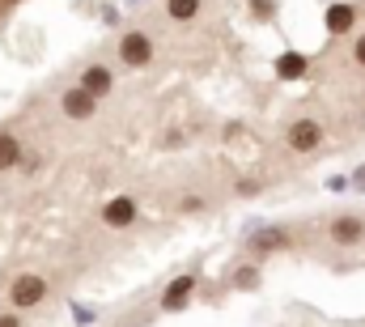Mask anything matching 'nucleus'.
<instances>
[{"mask_svg": "<svg viewBox=\"0 0 365 327\" xmlns=\"http://www.w3.org/2000/svg\"><path fill=\"white\" fill-rule=\"evenodd\" d=\"M251 9H255L259 17H268V13H272V0H251Z\"/></svg>", "mask_w": 365, "mask_h": 327, "instance_id": "nucleus-16", "label": "nucleus"}, {"mask_svg": "<svg viewBox=\"0 0 365 327\" xmlns=\"http://www.w3.org/2000/svg\"><path fill=\"white\" fill-rule=\"evenodd\" d=\"M191 289H195V276H179V281H170L166 293H162V306H166V311H182V306L191 302Z\"/></svg>", "mask_w": 365, "mask_h": 327, "instance_id": "nucleus-7", "label": "nucleus"}, {"mask_svg": "<svg viewBox=\"0 0 365 327\" xmlns=\"http://www.w3.org/2000/svg\"><path fill=\"white\" fill-rule=\"evenodd\" d=\"M319 145H323L319 119H297V124L289 128V149H293V154H310V149H319Z\"/></svg>", "mask_w": 365, "mask_h": 327, "instance_id": "nucleus-2", "label": "nucleus"}, {"mask_svg": "<svg viewBox=\"0 0 365 327\" xmlns=\"http://www.w3.org/2000/svg\"><path fill=\"white\" fill-rule=\"evenodd\" d=\"M9 298H13L17 311H26V306H38L47 298V285H43V276H17L13 289H9Z\"/></svg>", "mask_w": 365, "mask_h": 327, "instance_id": "nucleus-3", "label": "nucleus"}, {"mask_svg": "<svg viewBox=\"0 0 365 327\" xmlns=\"http://www.w3.org/2000/svg\"><path fill=\"white\" fill-rule=\"evenodd\" d=\"M353 21H357V9H353V4H331V9H327V30H331V34H349Z\"/></svg>", "mask_w": 365, "mask_h": 327, "instance_id": "nucleus-9", "label": "nucleus"}, {"mask_svg": "<svg viewBox=\"0 0 365 327\" xmlns=\"http://www.w3.org/2000/svg\"><path fill=\"white\" fill-rule=\"evenodd\" d=\"M93 111H98V98H93V94H86L81 85L64 94V115H73V119H90Z\"/></svg>", "mask_w": 365, "mask_h": 327, "instance_id": "nucleus-6", "label": "nucleus"}, {"mask_svg": "<svg viewBox=\"0 0 365 327\" xmlns=\"http://www.w3.org/2000/svg\"><path fill=\"white\" fill-rule=\"evenodd\" d=\"M21 162V145H17V136L13 132H0V170H9V166Z\"/></svg>", "mask_w": 365, "mask_h": 327, "instance_id": "nucleus-11", "label": "nucleus"}, {"mask_svg": "<svg viewBox=\"0 0 365 327\" xmlns=\"http://www.w3.org/2000/svg\"><path fill=\"white\" fill-rule=\"evenodd\" d=\"M353 60H357V64L365 69V34L357 39V43H353Z\"/></svg>", "mask_w": 365, "mask_h": 327, "instance_id": "nucleus-15", "label": "nucleus"}, {"mask_svg": "<svg viewBox=\"0 0 365 327\" xmlns=\"http://www.w3.org/2000/svg\"><path fill=\"white\" fill-rule=\"evenodd\" d=\"M166 13H170L175 21H191V17L200 13V0H166Z\"/></svg>", "mask_w": 365, "mask_h": 327, "instance_id": "nucleus-13", "label": "nucleus"}, {"mask_svg": "<svg viewBox=\"0 0 365 327\" xmlns=\"http://www.w3.org/2000/svg\"><path fill=\"white\" fill-rule=\"evenodd\" d=\"M102 221H106L110 230H123V226H132V221H136V200H132V196H115V200L102 208Z\"/></svg>", "mask_w": 365, "mask_h": 327, "instance_id": "nucleus-4", "label": "nucleus"}, {"mask_svg": "<svg viewBox=\"0 0 365 327\" xmlns=\"http://www.w3.org/2000/svg\"><path fill=\"white\" fill-rule=\"evenodd\" d=\"M284 243H289V234H284V230H259V234L251 238L255 251H276V246H284Z\"/></svg>", "mask_w": 365, "mask_h": 327, "instance_id": "nucleus-12", "label": "nucleus"}, {"mask_svg": "<svg viewBox=\"0 0 365 327\" xmlns=\"http://www.w3.org/2000/svg\"><path fill=\"white\" fill-rule=\"evenodd\" d=\"M234 285L251 289V285H259V272H255V268H238V272H234Z\"/></svg>", "mask_w": 365, "mask_h": 327, "instance_id": "nucleus-14", "label": "nucleus"}, {"mask_svg": "<svg viewBox=\"0 0 365 327\" xmlns=\"http://www.w3.org/2000/svg\"><path fill=\"white\" fill-rule=\"evenodd\" d=\"M110 69H102V64H93V69H86V77H81V89L86 94H93V98H106L110 94Z\"/></svg>", "mask_w": 365, "mask_h": 327, "instance_id": "nucleus-8", "label": "nucleus"}, {"mask_svg": "<svg viewBox=\"0 0 365 327\" xmlns=\"http://www.w3.org/2000/svg\"><path fill=\"white\" fill-rule=\"evenodd\" d=\"M302 73H306V56H297V51H284V56L276 60V77L293 81V77H302Z\"/></svg>", "mask_w": 365, "mask_h": 327, "instance_id": "nucleus-10", "label": "nucleus"}, {"mask_svg": "<svg viewBox=\"0 0 365 327\" xmlns=\"http://www.w3.org/2000/svg\"><path fill=\"white\" fill-rule=\"evenodd\" d=\"M0 327H21V323H17V315H0Z\"/></svg>", "mask_w": 365, "mask_h": 327, "instance_id": "nucleus-17", "label": "nucleus"}, {"mask_svg": "<svg viewBox=\"0 0 365 327\" xmlns=\"http://www.w3.org/2000/svg\"><path fill=\"white\" fill-rule=\"evenodd\" d=\"M119 60H123L128 69H145V64L153 60V43H149V34H140V30L123 34V39H119Z\"/></svg>", "mask_w": 365, "mask_h": 327, "instance_id": "nucleus-1", "label": "nucleus"}, {"mask_svg": "<svg viewBox=\"0 0 365 327\" xmlns=\"http://www.w3.org/2000/svg\"><path fill=\"white\" fill-rule=\"evenodd\" d=\"M353 183H357V187H365V166L357 170V174H353Z\"/></svg>", "mask_w": 365, "mask_h": 327, "instance_id": "nucleus-18", "label": "nucleus"}, {"mask_svg": "<svg viewBox=\"0 0 365 327\" xmlns=\"http://www.w3.org/2000/svg\"><path fill=\"white\" fill-rule=\"evenodd\" d=\"M331 238L340 246H357L365 238V221L361 217H336L331 221Z\"/></svg>", "mask_w": 365, "mask_h": 327, "instance_id": "nucleus-5", "label": "nucleus"}]
</instances>
